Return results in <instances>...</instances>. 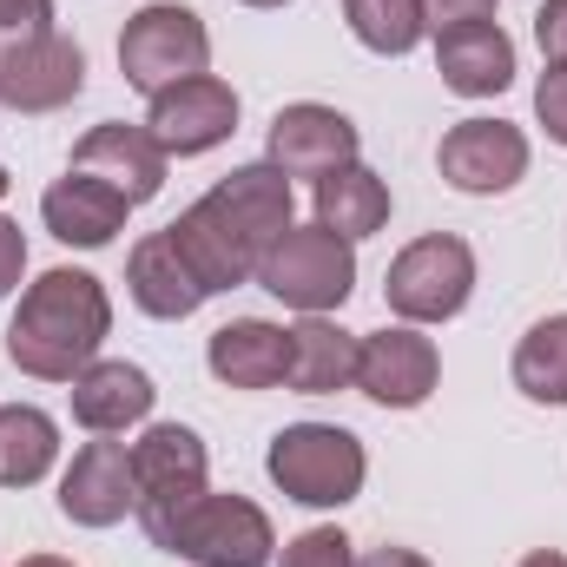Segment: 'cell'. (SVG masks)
Segmentation results:
<instances>
[{
	"mask_svg": "<svg viewBox=\"0 0 567 567\" xmlns=\"http://www.w3.org/2000/svg\"><path fill=\"white\" fill-rule=\"evenodd\" d=\"M113 330V297L93 271H40L20 290V310L7 323V357L33 383H73L86 363H100V343Z\"/></svg>",
	"mask_w": 567,
	"mask_h": 567,
	"instance_id": "6da1fadb",
	"label": "cell"
},
{
	"mask_svg": "<svg viewBox=\"0 0 567 567\" xmlns=\"http://www.w3.org/2000/svg\"><path fill=\"white\" fill-rule=\"evenodd\" d=\"M140 528L152 548H165V555H178V561H192V567H271V548H278L271 515L258 502L212 495V488L198 502L172 508V515L140 522Z\"/></svg>",
	"mask_w": 567,
	"mask_h": 567,
	"instance_id": "7a4b0ae2",
	"label": "cell"
},
{
	"mask_svg": "<svg viewBox=\"0 0 567 567\" xmlns=\"http://www.w3.org/2000/svg\"><path fill=\"white\" fill-rule=\"evenodd\" d=\"M265 468L290 502L303 508H343L363 495V475H370V455L350 429L337 423H290L271 435L265 449Z\"/></svg>",
	"mask_w": 567,
	"mask_h": 567,
	"instance_id": "3957f363",
	"label": "cell"
},
{
	"mask_svg": "<svg viewBox=\"0 0 567 567\" xmlns=\"http://www.w3.org/2000/svg\"><path fill=\"white\" fill-rule=\"evenodd\" d=\"M258 284L278 303H290V310L323 317V310H337L357 290V245L337 238V231H323V225H290L278 245L265 251Z\"/></svg>",
	"mask_w": 567,
	"mask_h": 567,
	"instance_id": "277c9868",
	"label": "cell"
},
{
	"mask_svg": "<svg viewBox=\"0 0 567 567\" xmlns=\"http://www.w3.org/2000/svg\"><path fill=\"white\" fill-rule=\"evenodd\" d=\"M205 66H212V33L178 0L140 7L126 20V33H120V73H126V86H140L145 100L165 93V86H178V80H198Z\"/></svg>",
	"mask_w": 567,
	"mask_h": 567,
	"instance_id": "5b68a950",
	"label": "cell"
},
{
	"mask_svg": "<svg viewBox=\"0 0 567 567\" xmlns=\"http://www.w3.org/2000/svg\"><path fill=\"white\" fill-rule=\"evenodd\" d=\"M383 297L403 323H449L468 310L475 297V251L455 238V231H429L416 245H403L390 258V278H383Z\"/></svg>",
	"mask_w": 567,
	"mask_h": 567,
	"instance_id": "8992f818",
	"label": "cell"
},
{
	"mask_svg": "<svg viewBox=\"0 0 567 567\" xmlns=\"http://www.w3.org/2000/svg\"><path fill=\"white\" fill-rule=\"evenodd\" d=\"M86 93V53L66 33H27L0 47V106L7 113H60Z\"/></svg>",
	"mask_w": 567,
	"mask_h": 567,
	"instance_id": "52a82bcc",
	"label": "cell"
},
{
	"mask_svg": "<svg viewBox=\"0 0 567 567\" xmlns=\"http://www.w3.org/2000/svg\"><path fill=\"white\" fill-rule=\"evenodd\" d=\"M145 133L158 140L165 158H198V152H212V145H225L231 133H238V93H231L218 73L178 80V86L152 93Z\"/></svg>",
	"mask_w": 567,
	"mask_h": 567,
	"instance_id": "ba28073f",
	"label": "cell"
},
{
	"mask_svg": "<svg viewBox=\"0 0 567 567\" xmlns=\"http://www.w3.org/2000/svg\"><path fill=\"white\" fill-rule=\"evenodd\" d=\"M205 205H212V218L265 265V251L278 245L284 231L297 225V198H290V178H284L271 158H258V165H238V172H225L212 192H205Z\"/></svg>",
	"mask_w": 567,
	"mask_h": 567,
	"instance_id": "9c48e42d",
	"label": "cell"
},
{
	"mask_svg": "<svg viewBox=\"0 0 567 567\" xmlns=\"http://www.w3.org/2000/svg\"><path fill=\"white\" fill-rule=\"evenodd\" d=\"M442 383V357L416 323H390L377 337H357V390L383 410H423Z\"/></svg>",
	"mask_w": 567,
	"mask_h": 567,
	"instance_id": "30bf717a",
	"label": "cell"
},
{
	"mask_svg": "<svg viewBox=\"0 0 567 567\" xmlns=\"http://www.w3.org/2000/svg\"><path fill=\"white\" fill-rule=\"evenodd\" d=\"M435 165L455 192L495 198V192L528 178V133L508 126V120H455L435 145Z\"/></svg>",
	"mask_w": 567,
	"mask_h": 567,
	"instance_id": "8fae6325",
	"label": "cell"
},
{
	"mask_svg": "<svg viewBox=\"0 0 567 567\" xmlns=\"http://www.w3.org/2000/svg\"><path fill=\"white\" fill-rule=\"evenodd\" d=\"M205 468H212V455H205L198 429L152 423L133 442V488H140V508L133 515L152 522V515H172V508L198 502L205 495Z\"/></svg>",
	"mask_w": 567,
	"mask_h": 567,
	"instance_id": "7c38bea8",
	"label": "cell"
},
{
	"mask_svg": "<svg viewBox=\"0 0 567 567\" xmlns=\"http://www.w3.org/2000/svg\"><path fill=\"white\" fill-rule=\"evenodd\" d=\"M265 158L278 165L284 178H330L343 165H357V126L323 106V100H297L271 120V140H265Z\"/></svg>",
	"mask_w": 567,
	"mask_h": 567,
	"instance_id": "4fadbf2b",
	"label": "cell"
},
{
	"mask_svg": "<svg viewBox=\"0 0 567 567\" xmlns=\"http://www.w3.org/2000/svg\"><path fill=\"white\" fill-rule=\"evenodd\" d=\"M140 508V488H133V449L126 442H86L73 455V468L60 475V515L73 528H113Z\"/></svg>",
	"mask_w": 567,
	"mask_h": 567,
	"instance_id": "5bb4252c",
	"label": "cell"
},
{
	"mask_svg": "<svg viewBox=\"0 0 567 567\" xmlns=\"http://www.w3.org/2000/svg\"><path fill=\"white\" fill-rule=\"evenodd\" d=\"M66 172H86V178L113 185L126 205H145V198L165 192V152H158V140L145 126H126V120L93 126L86 140L73 145V165Z\"/></svg>",
	"mask_w": 567,
	"mask_h": 567,
	"instance_id": "9a60e30c",
	"label": "cell"
},
{
	"mask_svg": "<svg viewBox=\"0 0 567 567\" xmlns=\"http://www.w3.org/2000/svg\"><path fill=\"white\" fill-rule=\"evenodd\" d=\"M435 73L462 100H495V93L515 86V40L502 33V20L442 27L435 33Z\"/></svg>",
	"mask_w": 567,
	"mask_h": 567,
	"instance_id": "2e32d148",
	"label": "cell"
},
{
	"mask_svg": "<svg viewBox=\"0 0 567 567\" xmlns=\"http://www.w3.org/2000/svg\"><path fill=\"white\" fill-rule=\"evenodd\" d=\"M126 212H133V205H126L113 185L86 178V172H66V178H53V185L40 192V225H47L60 245H80V251L113 245V238L126 231Z\"/></svg>",
	"mask_w": 567,
	"mask_h": 567,
	"instance_id": "e0dca14e",
	"label": "cell"
},
{
	"mask_svg": "<svg viewBox=\"0 0 567 567\" xmlns=\"http://www.w3.org/2000/svg\"><path fill=\"white\" fill-rule=\"evenodd\" d=\"M126 290H133V303H140L145 317H158V323H185L212 290L198 284V271L185 265V251L172 245V231H152L133 245V258H126Z\"/></svg>",
	"mask_w": 567,
	"mask_h": 567,
	"instance_id": "ac0fdd59",
	"label": "cell"
},
{
	"mask_svg": "<svg viewBox=\"0 0 567 567\" xmlns=\"http://www.w3.org/2000/svg\"><path fill=\"white\" fill-rule=\"evenodd\" d=\"M152 403H158L152 377H145L140 363H126V357L86 363V370L73 377V423L93 429V435H120V429L145 423Z\"/></svg>",
	"mask_w": 567,
	"mask_h": 567,
	"instance_id": "d6986e66",
	"label": "cell"
},
{
	"mask_svg": "<svg viewBox=\"0 0 567 567\" xmlns=\"http://www.w3.org/2000/svg\"><path fill=\"white\" fill-rule=\"evenodd\" d=\"M290 350H284V383L297 396H337L357 383V337L330 317H303L284 330Z\"/></svg>",
	"mask_w": 567,
	"mask_h": 567,
	"instance_id": "ffe728a7",
	"label": "cell"
},
{
	"mask_svg": "<svg viewBox=\"0 0 567 567\" xmlns=\"http://www.w3.org/2000/svg\"><path fill=\"white\" fill-rule=\"evenodd\" d=\"M284 350H290V337H284L278 323H265V317H231L225 330H212L205 363H212V377H218L225 390H278L284 383Z\"/></svg>",
	"mask_w": 567,
	"mask_h": 567,
	"instance_id": "44dd1931",
	"label": "cell"
},
{
	"mask_svg": "<svg viewBox=\"0 0 567 567\" xmlns=\"http://www.w3.org/2000/svg\"><path fill=\"white\" fill-rule=\"evenodd\" d=\"M165 231H172V245L185 251V265L198 271V284H205L212 297H218V290H238V284H258V258H251V251H245V245L212 218V205H205V198H192Z\"/></svg>",
	"mask_w": 567,
	"mask_h": 567,
	"instance_id": "7402d4cb",
	"label": "cell"
},
{
	"mask_svg": "<svg viewBox=\"0 0 567 567\" xmlns=\"http://www.w3.org/2000/svg\"><path fill=\"white\" fill-rule=\"evenodd\" d=\"M310 205H317V225L337 231V238H350V245H363V238H377L390 225V185L370 165H343V172L317 178Z\"/></svg>",
	"mask_w": 567,
	"mask_h": 567,
	"instance_id": "603a6c76",
	"label": "cell"
},
{
	"mask_svg": "<svg viewBox=\"0 0 567 567\" xmlns=\"http://www.w3.org/2000/svg\"><path fill=\"white\" fill-rule=\"evenodd\" d=\"M60 462V423L33 403H0V488H33Z\"/></svg>",
	"mask_w": 567,
	"mask_h": 567,
	"instance_id": "cb8c5ba5",
	"label": "cell"
},
{
	"mask_svg": "<svg viewBox=\"0 0 567 567\" xmlns=\"http://www.w3.org/2000/svg\"><path fill=\"white\" fill-rule=\"evenodd\" d=\"M515 390L528 403H567V317H542L515 343Z\"/></svg>",
	"mask_w": 567,
	"mask_h": 567,
	"instance_id": "d4e9b609",
	"label": "cell"
},
{
	"mask_svg": "<svg viewBox=\"0 0 567 567\" xmlns=\"http://www.w3.org/2000/svg\"><path fill=\"white\" fill-rule=\"evenodd\" d=\"M343 20H350V33H357L370 53H383V60L416 53V40L429 33L423 0H343Z\"/></svg>",
	"mask_w": 567,
	"mask_h": 567,
	"instance_id": "484cf974",
	"label": "cell"
},
{
	"mask_svg": "<svg viewBox=\"0 0 567 567\" xmlns=\"http://www.w3.org/2000/svg\"><path fill=\"white\" fill-rule=\"evenodd\" d=\"M284 567H357V542L343 528H303L284 542Z\"/></svg>",
	"mask_w": 567,
	"mask_h": 567,
	"instance_id": "4316f807",
	"label": "cell"
},
{
	"mask_svg": "<svg viewBox=\"0 0 567 567\" xmlns=\"http://www.w3.org/2000/svg\"><path fill=\"white\" fill-rule=\"evenodd\" d=\"M535 120L548 126V140L567 145V66H548L535 86Z\"/></svg>",
	"mask_w": 567,
	"mask_h": 567,
	"instance_id": "83f0119b",
	"label": "cell"
},
{
	"mask_svg": "<svg viewBox=\"0 0 567 567\" xmlns=\"http://www.w3.org/2000/svg\"><path fill=\"white\" fill-rule=\"evenodd\" d=\"M47 27H53V0H0V47L27 40V33H47Z\"/></svg>",
	"mask_w": 567,
	"mask_h": 567,
	"instance_id": "f1b7e54d",
	"label": "cell"
},
{
	"mask_svg": "<svg viewBox=\"0 0 567 567\" xmlns=\"http://www.w3.org/2000/svg\"><path fill=\"white\" fill-rule=\"evenodd\" d=\"M423 20H429V33L468 27V20H495V0H423Z\"/></svg>",
	"mask_w": 567,
	"mask_h": 567,
	"instance_id": "f546056e",
	"label": "cell"
},
{
	"mask_svg": "<svg viewBox=\"0 0 567 567\" xmlns=\"http://www.w3.org/2000/svg\"><path fill=\"white\" fill-rule=\"evenodd\" d=\"M27 278V231L13 218H0V297H13Z\"/></svg>",
	"mask_w": 567,
	"mask_h": 567,
	"instance_id": "4dcf8cb0",
	"label": "cell"
},
{
	"mask_svg": "<svg viewBox=\"0 0 567 567\" xmlns=\"http://www.w3.org/2000/svg\"><path fill=\"white\" fill-rule=\"evenodd\" d=\"M535 40H542L548 66H567V0H542V13H535Z\"/></svg>",
	"mask_w": 567,
	"mask_h": 567,
	"instance_id": "1f68e13d",
	"label": "cell"
},
{
	"mask_svg": "<svg viewBox=\"0 0 567 567\" xmlns=\"http://www.w3.org/2000/svg\"><path fill=\"white\" fill-rule=\"evenodd\" d=\"M357 567H429V561L416 555V548H370Z\"/></svg>",
	"mask_w": 567,
	"mask_h": 567,
	"instance_id": "d6a6232c",
	"label": "cell"
},
{
	"mask_svg": "<svg viewBox=\"0 0 567 567\" xmlns=\"http://www.w3.org/2000/svg\"><path fill=\"white\" fill-rule=\"evenodd\" d=\"M522 567H567V555H555V548H542V555H528Z\"/></svg>",
	"mask_w": 567,
	"mask_h": 567,
	"instance_id": "836d02e7",
	"label": "cell"
},
{
	"mask_svg": "<svg viewBox=\"0 0 567 567\" xmlns=\"http://www.w3.org/2000/svg\"><path fill=\"white\" fill-rule=\"evenodd\" d=\"M20 567H73V561H66V555H27Z\"/></svg>",
	"mask_w": 567,
	"mask_h": 567,
	"instance_id": "e575fe53",
	"label": "cell"
},
{
	"mask_svg": "<svg viewBox=\"0 0 567 567\" xmlns=\"http://www.w3.org/2000/svg\"><path fill=\"white\" fill-rule=\"evenodd\" d=\"M245 7H290V0H245Z\"/></svg>",
	"mask_w": 567,
	"mask_h": 567,
	"instance_id": "d590c367",
	"label": "cell"
},
{
	"mask_svg": "<svg viewBox=\"0 0 567 567\" xmlns=\"http://www.w3.org/2000/svg\"><path fill=\"white\" fill-rule=\"evenodd\" d=\"M7 185H13V178H7V165H0V198H7Z\"/></svg>",
	"mask_w": 567,
	"mask_h": 567,
	"instance_id": "8d00e7d4",
	"label": "cell"
}]
</instances>
